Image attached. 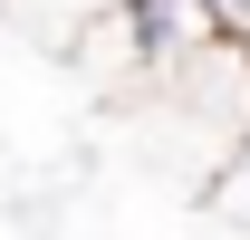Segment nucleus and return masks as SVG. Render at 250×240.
<instances>
[{"mask_svg":"<svg viewBox=\"0 0 250 240\" xmlns=\"http://www.w3.org/2000/svg\"><path fill=\"white\" fill-rule=\"evenodd\" d=\"M221 29H250V20H231L221 0H116V10L77 39V58H87L96 77H125V87H173Z\"/></svg>","mask_w":250,"mask_h":240,"instance_id":"nucleus-1","label":"nucleus"},{"mask_svg":"<svg viewBox=\"0 0 250 240\" xmlns=\"http://www.w3.org/2000/svg\"><path fill=\"white\" fill-rule=\"evenodd\" d=\"M106 10H116V0H0V20H20L29 39L67 48V58H77V39H87L96 20H106Z\"/></svg>","mask_w":250,"mask_h":240,"instance_id":"nucleus-2","label":"nucleus"},{"mask_svg":"<svg viewBox=\"0 0 250 240\" xmlns=\"http://www.w3.org/2000/svg\"><path fill=\"white\" fill-rule=\"evenodd\" d=\"M231 192H250V135L231 144Z\"/></svg>","mask_w":250,"mask_h":240,"instance_id":"nucleus-3","label":"nucleus"},{"mask_svg":"<svg viewBox=\"0 0 250 240\" xmlns=\"http://www.w3.org/2000/svg\"><path fill=\"white\" fill-rule=\"evenodd\" d=\"M221 10H231V20H250V0H221Z\"/></svg>","mask_w":250,"mask_h":240,"instance_id":"nucleus-4","label":"nucleus"}]
</instances>
